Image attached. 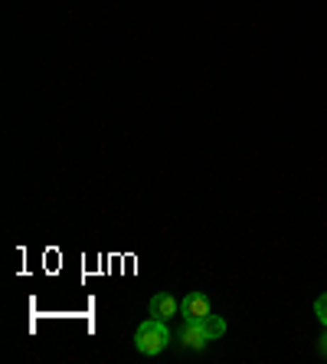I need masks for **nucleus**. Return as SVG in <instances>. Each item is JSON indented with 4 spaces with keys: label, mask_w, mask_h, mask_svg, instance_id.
<instances>
[{
    "label": "nucleus",
    "mask_w": 327,
    "mask_h": 364,
    "mask_svg": "<svg viewBox=\"0 0 327 364\" xmlns=\"http://www.w3.org/2000/svg\"><path fill=\"white\" fill-rule=\"evenodd\" d=\"M170 345H174V335H170V328H167V322H164V318H148V322H141L135 328L138 355L157 358V355H164Z\"/></svg>",
    "instance_id": "f257e3e1"
},
{
    "label": "nucleus",
    "mask_w": 327,
    "mask_h": 364,
    "mask_svg": "<svg viewBox=\"0 0 327 364\" xmlns=\"http://www.w3.org/2000/svg\"><path fill=\"white\" fill-rule=\"evenodd\" d=\"M210 315H213V305L203 292H187L180 299V318L184 322H206Z\"/></svg>",
    "instance_id": "f03ea898"
},
{
    "label": "nucleus",
    "mask_w": 327,
    "mask_h": 364,
    "mask_svg": "<svg viewBox=\"0 0 327 364\" xmlns=\"http://www.w3.org/2000/svg\"><path fill=\"white\" fill-rule=\"evenodd\" d=\"M177 345L184 348V351H203V348L210 345V335H206L203 322H184V328L177 335Z\"/></svg>",
    "instance_id": "7ed1b4c3"
},
{
    "label": "nucleus",
    "mask_w": 327,
    "mask_h": 364,
    "mask_svg": "<svg viewBox=\"0 0 327 364\" xmlns=\"http://www.w3.org/2000/svg\"><path fill=\"white\" fill-rule=\"evenodd\" d=\"M177 312H180V302H177V296H170V292H157V296H151V302H148V315H151V318L170 322V318H177Z\"/></svg>",
    "instance_id": "20e7f679"
},
{
    "label": "nucleus",
    "mask_w": 327,
    "mask_h": 364,
    "mask_svg": "<svg viewBox=\"0 0 327 364\" xmlns=\"http://www.w3.org/2000/svg\"><path fill=\"white\" fill-rule=\"evenodd\" d=\"M203 328H206L210 341H216V338H223V335H226V318H219V315H210V318L203 322Z\"/></svg>",
    "instance_id": "39448f33"
},
{
    "label": "nucleus",
    "mask_w": 327,
    "mask_h": 364,
    "mask_svg": "<svg viewBox=\"0 0 327 364\" xmlns=\"http://www.w3.org/2000/svg\"><path fill=\"white\" fill-rule=\"evenodd\" d=\"M314 315H318V322L327 328V292H324V296L314 299Z\"/></svg>",
    "instance_id": "423d86ee"
},
{
    "label": "nucleus",
    "mask_w": 327,
    "mask_h": 364,
    "mask_svg": "<svg viewBox=\"0 0 327 364\" xmlns=\"http://www.w3.org/2000/svg\"><path fill=\"white\" fill-rule=\"evenodd\" d=\"M321 358H327V331H324V338H321Z\"/></svg>",
    "instance_id": "0eeeda50"
}]
</instances>
